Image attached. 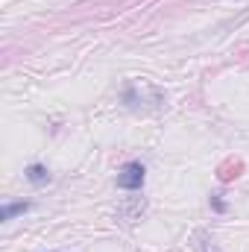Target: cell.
<instances>
[{
    "mask_svg": "<svg viewBox=\"0 0 249 252\" xmlns=\"http://www.w3.org/2000/svg\"><path fill=\"white\" fill-rule=\"evenodd\" d=\"M21 211H27V202H18V205H6L3 211H0V220H12L15 214H21Z\"/></svg>",
    "mask_w": 249,
    "mask_h": 252,
    "instance_id": "obj_2",
    "label": "cell"
},
{
    "mask_svg": "<svg viewBox=\"0 0 249 252\" xmlns=\"http://www.w3.org/2000/svg\"><path fill=\"white\" fill-rule=\"evenodd\" d=\"M118 185L126 190H138L144 185V164H138V161H132V164H126L124 173L118 176Z\"/></svg>",
    "mask_w": 249,
    "mask_h": 252,
    "instance_id": "obj_1",
    "label": "cell"
},
{
    "mask_svg": "<svg viewBox=\"0 0 249 252\" xmlns=\"http://www.w3.org/2000/svg\"><path fill=\"white\" fill-rule=\"evenodd\" d=\"M27 176H30V182H44V179H47V173H44L41 164H32V167L27 170Z\"/></svg>",
    "mask_w": 249,
    "mask_h": 252,
    "instance_id": "obj_3",
    "label": "cell"
}]
</instances>
